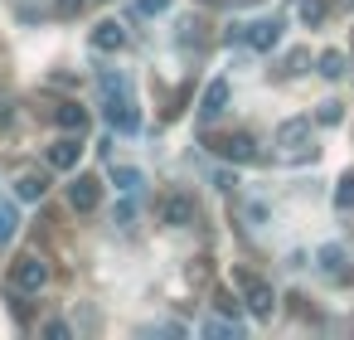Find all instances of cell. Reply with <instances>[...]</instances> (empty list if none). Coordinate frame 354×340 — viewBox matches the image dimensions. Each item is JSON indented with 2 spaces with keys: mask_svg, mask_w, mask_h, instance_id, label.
Returning a JSON list of instances; mask_svg holds the SVG:
<instances>
[{
  "mask_svg": "<svg viewBox=\"0 0 354 340\" xmlns=\"http://www.w3.org/2000/svg\"><path fill=\"white\" fill-rule=\"evenodd\" d=\"M315 122H320V127H339V122H344V102H335V98H330V102H320Z\"/></svg>",
  "mask_w": 354,
  "mask_h": 340,
  "instance_id": "obj_20",
  "label": "cell"
},
{
  "mask_svg": "<svg viewBox=\"0 0 354 340\" xmlns=\"http://www.w3.org/2000/svg\"><path fill=\"white\" fill-rule=\"evenodd\" d=\"M54 122H59L64 132H78V136H83V132H88V107H78V102H59V107H54Z\"/></svg>",
  "mask_w": 354,
  "mask_h": 340,
  "instance_id": "obj_13",
  "label": "cell"
},
{
  "mask_svg": "<svg viewBox=\"0 0 354 340\" xmlns=\"http://www.w3.org/2000/svg\"><path fill=\"white\" fill-rule=\"evenodd\" d=\"M102 204V180L97 175H73V185H68V209L73 214H93Z\"/></svg>",
  "mask_w": 354,
  "mask_h": 340,
  "instance_id": "obj_4",
  "label": "cell"
},
{
  "mask_svg": "<svg viewBox=\"0 0 354 340\" xmlns=\"http://www.w3.org/2000/svg\"><path fill=\"white\" fill-rule=\"evenodd\" d=\"M83 6H88V0H54V10H59L64 20H73V15H78Z\"/></svg>",
  "mask_w": 354,
  "mask_h": 340,
  "instance_id": "obj_24",
  "label": "cell"
},
{
  "mask_svg": "<svg viewBox=\"0 0 354 340\" xmlns=\"http://www.w3.org/2000/svg\"><path fill=\"white\" fill-rule=\"evenodd\" d=\"M243 39H248L252 54H272V49L281 44V20H277V15H272V20H252Z\"/></svg>",
  "mask_w": 354,
  "mask_h": 340,
  "instance_id": "obj_7",
  "label": "cell"
},
{
  "mask_svg": "<svg viewBox=\"0 0 354 340\" xmlns=\"http://www.w3.org/2000/svg\"><path fill=\"white\" fill-rule=\"evenodd\" d=\"M15 229H20V209H15L10 199H0V248L15 238Z\"/></svg>",
  "mask_w": 354,
  "mask_h": 340,
  "instance_id": "obj_17",
  "label": "cell"
},
{
  "mask_svg": "<svg viewBox=\"0 0 354 340\" xmlns=\"http://www.w3.org/2000/svg\"><path fill=\"white\" fill-rule=\"evenodd\" d=\"M233 287L243 292V306H248L257 321H272V311H277V292H272L267 277H257V272H248V267H233Z\"/></svg>",
  "mask_w": 354,
  "mask_h": 340,
  "instance_id": "obj_1",
  "label": "cell"
},
{
  "mask_svg": "<svg viewBox=\"0 0 354 340\" xmlns=\"http://www.w3.org/2000/svg\"><path fill=\"white\" fill-rule=\"evenodd\" d=\"M228 98H233L228 78H214V83L204 88V98H199V122H218V117L228 112Z\"/></svg>",
  "mask_w": 354,
  "mask_h": 340,
  "instance_id": "obj_8",
  "label": "cell"
},
{
  "mask_svg": "<svg viewBox=\"0 0 354 340\" xmlns=\"http://www.w3.org/2000/svg\"><path fill=\"white\" fill-rule=\"evenodd\" d=\"M339 6H344V10H354V0H339Z\"/></svg>",
  "mask_w": 354,
  "mask_h": 340,
  "instance_id": "obj_29",
  "label": "cell"
},
{
  "mask_svg": "<svg viewBox=\"0 0 354 340\" xmlns=\"http://www.w3.org/2000/svg\"><path fill=\"white\" fill-rule=\"evenodd\" d=\"M107 122H112V132H136L141 112H136V102L127 93H117V98H107Z\"/></svg>",
  "mask_w": 354,
  "mask_h": 340,
  "instance_id": "obj_10",
  "label": "cell"
},
{
  "mask_svg": "<svg viewBox=\"0 0 354 340\" xmlns=\"http://www.w3.org/2000/svg\"><path fill=\"white\" fill-rule=\"evenodd\" d=\"M209 146H214V156H218V161H228V165H248V161H257V141H252V132L209 136Z\"/></svg>",
  "mask_w": 354,
  "mask_h": 340,
  "instance_id": "obj_3",
  "label": "cell"
},
{
  "mask_svg": "<svg viewBox=\"0 0 354 340\" xmlns=\"http://www.w3.org/2000/svg\"><path fill=\"white\" fill-rule=\"evenodd\" d=\"M15 195H20V199H44V195H49V175H44V170H20Z\"/></svg>",
  "mask_w": 354,
  "mask_h": 340,
  "instance_id": "obj_14",
  "label": "cell"
},
{
  "mask_svg": "<svg viewBox=\"0 0 354 340\" xmlns=\"http://www.w3.org/2000/svg\"><path fill=\"white\" fill-rule=\"evenodd\" d=\"M93 49H97V54H117V49H127V30H122L117 20H102V25L93 30Z\"/></svg>",
  "mask_w": 354,
  "mask_h": 340,
  "instance_id": "obj_12",
  "label": "cell"
},
{
  "mask_svg": "<svg viewBox=\"0 0 354 340\" xmlns=\"http://www.w3.org/2000/svg\"><path fill=\"white\" fill-rule=\"evenodd\" d=\"M112 180H117V190H127V195H131V190L141 185V170H131V165H117V170H112Z\"/></svg>",
  "mask_w": 354,
  "mask_h": 340,
  "instance_id": "obj_21",
  "label": "cell"
},
{
  "mask_svg": "<svg viewBox=\"0 0 354 340\" xmlns=\"http://www.w3.org/2000/svg\"><path fill=\"white\" fill-rule=\"evenodd\" d=\"M170 0H141V15H165Z\"/></svg>",
  "mask_w": 354,
  "mask_h": 340,
  "instance_id": "obj_27",
  "label": "cell"
},
{
  "mask_svg": "<svg viewBox=\"0 0 354 340\" xmlns=\"http://www.w3.org/2000/svg\"><path fill=\"white\" fill-rule=\"evenodd\" d=\"M335 209L339 214H354V175H339L335 180Z\"/></svg>",
  "mask_w": 354,
  "mask_h": 340,
  "instance_id": "obj_19",
  "label": "cell"
},
{
  "mask_svg": "<svg viewBox=\"0 0 354 340\" xmlns=\"http://www.w3.org/2000/svg\"><path fill=\"white\" fill-rule=\"evenodd\" d=\"M296 15H301V25H306V30H320V25H325V15H330V0H301Z\"/></svg>",
  "mask_w": 354,
  "mask_h": 340,
  "instance_id": "obj_15",
  "label": "cell"
},
{
  "mask_svg": "<svg viewBox=\"0 0 354 340\" xmlns=\"http://www.w3.org/2000/svg\"><path fill=\"white\" fill-rule=\"evenodd\" d=\"M306 64H310V49H291V54L281 59L277 78H296V73H306Z\"/></svg>",
  "mask_w": 354,
  "mask_h": 340,
  "instance_id": "obj_18",
  "label": "cell"
},
{
  "mask_svg": "<svg viewBox=\"0 0 354 340\" xmlns=\"http://www.w3.org/2000/svg\"><path fill=\"white\" fill-rule=\"evenodd\" d=\"M214 306H218L223 316H238V296H228V292H218V296H214Z\"/></svg>",
  "mask_w": 354,
  "mask_h": 340,
  "instance_id": "obj_25",
  "label": "cell"
},
{
  "mask_svg": "<svg viewBox=\"0 0 354 340\" xmlns=\"http://www.w3.org/2000/svg\"><path fill=\"white\" fill-rule=\"evenodd\" d=\"M6 122H10V102H6V98H0V127H6Z\"/></svg>",
  "mask_w": 354,
  "mask_h": 340,
  "instance_id": "obj_28",
  "label": "cell"
},
{
  "mask_svg": "<svg viewBox=\"0 0 354 340\" xmlns=\"http://www.w3.org/2000/svg\"><path fill=\"white\" fill-rule=\"evenodd\" d=\"M277 146L291 151V156H306V146H310V117H286L277 127Z\"/></svg>",
  "mask_w": 354,
  "mask_h": 340,
  "instance_id": "obj_6",
  "label": "cell"
},
{
  "mask_svg": "<svg viewBox=\"0 0 354 340\" xmlns=\"http://www.w3.org/2000/svg\"><path fill=\"white\" fill-rule=\"evenodd\" d=\"M194 214H199V209H194L189 195H170V199L160 204V224H165V229H189Z\"/></svg>",
  "mask_w": 354,
  "mask_h": 340,
  "instance_id": "obj_11",
  "label": "cell"
},
{
  "mask_svg": "<svg viewBox=\"0 0 354 340\" xmlns=\"http://www.w3.org/2000/svg\"><path fill=\"white\" fill-rule=\"evenodd\" d=\"M315 262H320V272H325L330 282H354V262L344 258L339 243H325V248L315 253Z\"/></svg>",
  "mask_w": 354,
  "mask_h": 340,
  "instance_id": "obj_9",
  "label": "cell"
},
{
  "mask_svg": "<svg viewBox=\"0 0 354 340\" xmlns=\"http://www.w3.org/2000/svg\"><path fill=\"white\" fill-rule=\"evenodd\" d=\"M315 64H320V78H330V83H335V78H344V73H349V59H344V54H339V49H325V54H320V59H315Z\"/></svg>",
  "mask_w": 354,
  "mask_h": 340,
  "instance_id": "obj_16",
  "label": "cell"
},
{
  "mask_svg": "<svg viewBox=\"0 0 354 340\" xmlns=\"http://www.w3.org/2000/svg\"><path fill=\"white\" fill-rule=\"evenodd\" d=\"M204 330H209V335H218V340H238V325H228V321H209Z\"/></svg>",
  "mask_w": 354,
  "mask_h": 340,
  "instance_id": "obj_23",
  "label": "cell"
},
{
  "mask_svg": "<svg viewBox=\"0 0 354 340\" xmlns=\"http://www.w3.org/2000/svg\"><path fill=\"white\" fill-rule=\"evenodd\" d=\"M131 219H136V204H131V199H122V204L112 209V224H122V229H131Z\"/></svg>",
  "mask_w": 354,
  "mask_h": 340,
  "instance_id": "obj_22",
  "label": "cell"
},
{
  "mask_svg": "<svg viewBox=\"0 0 354 340\" xmlns=\"http://www.w3.org/2000/svg\"><path fill=\"white\" fill-rule=\"evenodd\" d=\"M78 156H83V136H78V132H64V136L44 151L49 170H78Z\"/></svg>",
  "mask_w": 354,
  "mask_h": 340,
  "instance_id": "obj_5",
  "label": "cell"
},
{
  "mask_svg": "<svg viewBox=\"0 0 354 340\" xmlns=\"http://www.w3.org/2000/svg\"><path fill=\"white\" fill-rule=\"evenodd\" d=\"M44 335H49V340H68V335H73V330H68V325H64V321H49V325H44Z\"/></svg>",
  "mask_w": 354,
  "mask_h": 340,
  "instance_id": "obj_26",
  "label": "cell"
},
{
  "mask_svg": "<svg viewBox=\"0 0 354 340\" xmlns=\"http://www.w3.org/2000/svg\"><path fill=\"white\" fill-rule=\"evenodd\" d=\"M10 287L25 292V296H39V292L49 287V262H44L39 253H20V258L10 262Z\"/></svg>",
  "mask_w": 354,
  "mask_h": 340,
  "instance_id": "obj_2",
  "label": "cell"
}]
</instances>
